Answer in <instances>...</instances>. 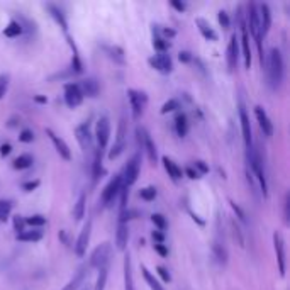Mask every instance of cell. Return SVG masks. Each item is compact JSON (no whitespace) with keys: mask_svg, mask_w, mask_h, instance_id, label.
Segmentation results:
<instances>
[{"mask_svg":"<svg viewBox=\"0 0 290 290\" xmlns=\"http://www.w3.org/2000/svg\"><path fill=\"white\" fill-rule=\"evenodd\" d=\"M139 168H141V155L136 153V155L127 161L126 168H124V173L121 175V177H123L124 187L129 188L131 185L136 184V180H138V177H139Z\"/></svg>","mask_w":290,"mask_h":290,"instance_id":"obj_5","label":"cell"},{"mask_svg":"<svg viewBox=\"0 0 290 290\" xmlns=\"http://www.w3.org/2000/svg\"><path fill=\"white\" fill-rule=\"evenodd\" d=\"M95 138H97V145H99V149L102 151L104 148L107 146L110 138V121L107 116L100 117L97 121V126H95Z\"/></svg>","mask_w":290,"mask_h":290,"instance_id":"obj_7","label":"cell"},{"mask_svg":"<svg viewBox=\"0 0 290 290\" xmlns=\"http://www.w3.org/2000/svg\"><path fill=\"white\" fill-rule=\"evenodd\" d=\"M195 168L199 170V171H197L199 175H204V173H207V171H209V166H207V165L204 163V161H200V160L195 161Z\"/></svg>","mask_w":290,"mask_h":290,"instance_id":"obj_50","label":"cell"},{"mask_svg":"<svg viewBox=\"0 0 290 290\" xmlns=\"http://www.w3.org/2000/svg\"><path fill=\"white\" fill-rule=\"evenodd\" d=\"M110 251H112V248H110L109 243H102L100 246H97L90 256V267L99 268V270L104 267H107L109 258H110Z\"/></svg>","mask_w":290,"mask_h":290,"instance_id":"obj_6","label":"cell"},{"mask_svg":"<svg viewBox=\"0 0 290 290\" xmlns=\"http://www.w3.org/2000/svg\"><path fill=\"white\" fill-rule=\"evenodd\" d=\"M228 68L229 71H234L238 68V58H239V46H238V38L236 34L231 36V41L228 44Z\"/></svg>","mask_w":290,"mask_h":290,"instance_id":"obj_17","label":"cell"},{"mask_svg":"<svg viewBox=\"0 0 290 290\" xmlns=\"http://www.w3.org/2000/svg\"><path fill=\"white\" fill-rule=\"evenodd\" d=\"M42 238V231L39 229H32V231H22L21 234H17L19 241H27V243H36Z\"/></svg>","mask_w":290,"mask_h":290,"instance_id":"obj_30","label":"cell"},{"mask_svg":"<svg viewBox=\"0 0 290 290\" xmlns=\"http://www.w3.org/2000/svg\"><path fill=\"white\" fill-rule=\"evenodd\" d=\"M124 287L126 290H134V280H132V268H131V256H124Z\"/></svg>","mask_w":290,"mask_h":290,"instance_id":"obj_25","label":"cell"},{"mask_svg":"<svg viewBox=\"0 0 290 290\" xmlns=\"http://www.w3.org/2000/svg\"><path fill=\"white\" fill-rule=\"evenodd\" d=\"M75 134H77V139H78V143H80L82 148H83V149H90L92 148L90 124H88V123L80 124V126L77 127V131H75Z\"/></svg>","mask_w":290,"mask_h":290,"instance_id":"obj_19","label":"cell"},{"mask_svg":"<svg viewBox=\"0 0 290 290\" xmlns=\"http://www.w3.org/2000/svg\"><path fill=\"white\" fill-rule=\"evenodd\" d=\"M105 282H107V267H104L99 270V277H97L94 290H104L105 289Z\"/></svg>","mask_w":290,"mask_h":290,"instance_id":"obj_38","label":"cell"},{"mask_svg":"<svg viewBox=\"0 0 290 290\" xmlns=\"http://www.w3.org/2000/svg\"><path fill=\"white\" fill-rule=\"evenodd\" d=\"M217 19H219L221 26H223L224 29H228V27H229V24H231V21H229L228 12H224V10H221V12L217 14Z\"/></svg>","mask_w":290,"mask_h":290,"instance_id":"obj_46","label":"cell"},{"mask_svg":"<svg viewBox=\"0 0 290 290\" xmlns=\"http://www.w3.org/2000/svg\"><path fill=\"white\" fill-rule=\"evenodd\" d=\"M24 32V27L22 24L19 22V21H10L9 26L5 27V31H3V36H7V38H19L21 34Z\"/></svg>","mask_w":290,"mask_h":290,"instance_id":"obj_28","label":"cell"},{"mask_svg":"<svg viewBox=\"0 0 290 290\" xmlns=\"http://www.w3.org/2000/svg\"><path fill=\"white\" fill-rule=\"evenodd\" d=\"M44 223H46V219L42 216H31L26 219V224H29V226H44Z\"/></svg>","mask_w":290,"mask_h":290,"instance_id":"obj_44","label":"cell"},{"mask_svg":"<svg viewBox=\"0 0 290 290\" xmlns=\"http://www.w3.org/2000/svg\"><path fill=\"white\" fill-rule=\"evenodd\" d=\"M267 71H268V83L273 90H278L284 82V58H282L280 49L271 48L267 62Z\"/></svg>","mask_w":290,"mask_h":290,"instance_id":"obj_1","label":"cell"},{"mask_svg":"<svg viewBox=\"0 0 290 290\" xmlns=\"http://www.w3.org/2000/svg\"><path fill=\"white\" fill-rule=\"evenodd\" d=\"M273 245H275V253H277V261H278V271L284 277L285 275V245H284V238H282L280 232H275L273 234Z\"/></svg>","mask_w":290,"mask_h":290,"instance_id":"obj_16","label":"cell"},{"mask_svg":"<svg viewBox=\"0 0 290 290\" xmlns=\"http://www.w3.org/2000/svg\"><path fill=\"white\" fill-rule=\"evenodd\" d=\"M284 216H285V223H289L290 221V193L285 195V200H284Z\"/></svg>","mask_w":290,"mask_h":290,"instance_id":"obj_47","label":"cell"},{"mask_svg":"<svg viewBox=\"0 0 290 290\" xmlns=\"http://www.w3.org/2000/svg\"><path fill=\"white\" fill-rule=\"evenodd\" d=\"M255 116H256V121H258V124H260L261 131H263V134L267 136V138H271V136H273V124H271L270 117L265 112L263 107H260V105L255 107Z\"/></svg>","mask_w":290,"mask_h":290,"instance_id":"obj_14","label":"cell"},{"mask_svg":"<svg viewBox=\"0 0 290 290\" xmlns=\"http://www.w3.org/2000/svg\"><path fill=\"white\" fill-rule=\"evenodd\" d=\"M185 173H187V177H188V178H192V180H195V178H199V177H200V175L197 173V170H193L192 166H188L187 170H185Z\"/></svg>","mask_w":290,"mask_h":290,"instance_id":"obj_55","label":"cell"},{"mask_svg":"<svg viewBox=\"0 0 290 290\" xmlns=\"http://www.w3.org/2000/svg\"><path fill=\"white\" fill-rule=\"evenodd\" d=\"M32 161L34 160H32L31 155H21L14 160V168H16V170H26V168H29L32 165Z\"/></svg>","mask_w":290,"mask_h":290,"instance_id":"obj_32","label":"cell"},{"mask_svg":"<svg viewBox=\"0 0 290 290\" xmlns=\"http://www.w3.org/2000/svg\"><path fill=\"white\" fill-rule=\"evenodd\" d=\"M9 82H10L9 73H2V75H0V99H2V97L7 94V88H9Z\"/></svg>","mask_w":290,"mask_h":290,"instance_id":"obj_42","label":"cell"},{"mask_svg":"<svg viewBox=\"0 0 290 290\" xmlns=\"http://www.w3.org/2000/svg\"><path fill=\"white\" fill-rule=\"evenodd\" d=\"M161 32H163L165 36H168V38H173L175 36V31H171V29H161Z\"/></svg>","mask_w":290,"mask_h":290,"instance_id":"obj_58","label":"cell"},{"mask_svg":"<svg viewBox=\"0 0 290 290\" xmlns=\"http://www.w3.org/2000/svg\"><path fill=\"white\" fill-rule=\"evenodd\" d=\"M171 7H175V9L178 10V12H184L185 9H187V5H185L184 2H177V0H171Z\"/></svg>","mask_w":290,"mask_h":290,"instance_id":"obj_54","label":"cell"},{"mask_svg":"<svg viewBox=\"0 0 290 290\" xmlns=\"http://www.w3.org/2000/svg\"><path fill=\"white\" fill-rule=\"evenodd\" d=\"M163 163H165V170L168 171V177H171V180L173 182H178L182 178V168L178 166L177 163H175L173 160H170L168 156H165L163 158Z\"/></svg>","mask_w":290,"mask_h":290,"instance_id":"obj_23","label":"cell"},{"mask_svg":"<svg viewBox=\"0 0 290 290\" xmlns=\"http://www.w3.org/2000/svg\"><path fill=\"white\" fill-rule=\"evenodd\" d=\"M36 100H38V102H46L44 97H36Z\"/></svg>","mask_w":290,"mask_h":290,"instance_id":"obj_59","label":"cell"},{"mask_svg":"<svg viewBox=\"0 0 290 290\" xmlns=\"http://www.w3.org/2000/svg\"><path fill=\"white\" fill-rule=\"evenodd\" d=\"M104 49H105V51L109 53V56L114 60V62L124 63V51L119 48V46H105Z\"/></svg>","mask_w":290,"mask_h":290,"instance_id":"obj_34","label":"cell"},{"mask_svg":"<svg viewBox=\"0 0 290 290\" xmlns=\"http://www.w3.org/2000/svg\"><path fill=\"white\" fill-rule=\"evenodd\" d=\"M24 224H26V221H24L21 216H16V217H14V228H16L17 234H21V232L24 231Z\"/></svg>","mask_w":290,"mask_h":290,"instance_id":"obj_48","label":"cell"},{"mask_svg":"<svg viewBox=\"0 0 290 290\" xmlns=\"http://www.w3.org/2000/svg\"><path fill=\"white\" fill-rule=\"evenodd\" d=\"M64 102L68 107L75 109L83 102V94L80 90V85L78 83H66L64 85Z\"/></svg>","mask_w":290,"mask_h":290,"instance_id":"obj_9","label":"cell"},{"mask_svg":"<svg viewBox=\"0 0 290 290\" xmlns=\"http://www.w3.org/2000/svg\"><path fill=\"white\" fill-rule=\"evenodd\" d=\"M136 138H138L139 149H145V153L148 155V160L151 161V165H156V148H155V143H153L151 136H149V132L143 126H139L136 129Z\"/></svg>","mask_w":290,"mask_h":290,"instance_id":"obj_3","label":"cell"},{"mask_svg":"<svg viewBox=\"0 0 290 290\" xmlns=\"http://www.w3.org/2000/svg\"><path fill=\"white\" fill-rule=\"evenodd\" d=\"M258 16H260V38L263 39L268 34L271 26V10L267 3L258 5Z\"/></svg>","mask_w":290,"mask_h":290,"instance_id":"obj_12","label":"cell"},{"mask_svg":"<svg viewBox=\"0 0 290 290\" xmlns=\"http://www.w3.org/2000/svg\"><path fill=\"white\" fill-rule=\"evenodd\" d=\"M197 26H199L200 34H202L206 39H209V41H217V34H216V31H214L212 27H210L209 24H207L204 19H197Z\"/></svg>","mask_w":290,"mask_h":290,"instance_id":"obj_27","label":"cell"},{"mask_svg":"<svg viewBox=\"0 0 290 290\" xmlns=\"http://www.w3.org/2000/svg\"><path fill=\"white\" fill-rule=\"evenodd\" d=\"M48 9H49V12H51V16L55 17L56 22L60 24V27L64 31V34H68V24H66V19H64L62 10H60L58 7H55V5H48Z\"/></svg>","mask_w":290,"mask_h":290,"instance_id":"obj_31","label":"cell"},{"mask_svg":"<svg viewBox=\"0 0 290 290\" xmlns=\"http://www.w3.org/2000/svg\"><path fill=\"white\" fill-rule=\"evenodd\" d=\"M153 46H155V49H158L160 53H165L168 48H170V42H168L166 39L158 38V36H156V38L153 39Z\"/></svg>","mask_w":290,"mask_h":290,"instance_id":"obj_40","label":"cell"},{"mask_svg":"<svg viewBox=\"0 0 290 290\" xmlns=\"http://www.w3.org/2000/svg\"><path fill=\"white\" fill-rule=\"evenodd\" d=\"M10 151H12V146H10L9 143H5V145H2V148H0V155H2V156H7Z\"/></svg>","mask_w":290,"mask_h":290,"instance_id":"obj_56","label":"cell"},{"mask_svg":"<svg viewBox=\"0 0 290 290\" xmlns=\"http://www.w3.org/2000/svg\"><path fill=\"white\" fill-rule=\"evenodd\" d=\"M104 173L102 170V151L97 149L95 156H94V180H99V177Z\"/></svg>","mask_w":290,"mask_h":290,"instance_id":"obj_37","label":"cell"},{"mask_svg":"<svg viewBox=\"0 0 290 290\" xmlns=\"http://www.w3.org/2000/svg\"><path fill=\"white\" fill-rule=\"evenodd\" d=\"M178 60H180L182 63H190L192 62V55L188 51H180V53H178Z\"/></svg>","mask_w":290,"mask_h":290,"instance_id":"obj_52","label":"cell"},{"mask_svg":"<svg viewBox=\"0 0 290 290\" xmlns=\"http://www.w3.org/2000/svg\"><path fill=\"white\" fill-rule=\"evenodd\" d=\"M180 109V102L177 99H170L166 104H163L161 107V114H168V112H173V110Z\"/></svg>","mask_w":290,"mask_h":290,"instance_id":"obj_39","label":"cell"},{"mask_svg":"<svg viewBox=\"0 0 290 290\" xmlns=\"http://www.w3.org/2000/svg\"><path fill=\"white\" fill-rule=\"evenodd\" d=\"M153 239H155V245H163V239H165L163 232H160V231H153Z\"/></svg>","mask_w":290,"mask_h":290,"instance_id":"obj_53","label":"cell"},{"mask_svg":"<svg viewBox=\"0 0 290 290\" xmlns=\"http://www.w3.org/2000/svg\"><path fill=\"white\" fill-rule=\"evenodd\" d=\"M78 85H80V90H82V94H83V97L85 95H88V97L99 95V83H97L95 78H85V80Z\"/></svg>","mask_w":290,"mask_h":290,"instance_id":"obj_22","label":"cell"},{"mask_svg":"<svg viewBox=\"0 0 290 290\" xmlns=\"http://www.w3.org/2000/svg\"><path fill=\"white\" fill-rule=\"evenodd\" d=\"M139 195H141L143 200H153L156 197V188L155 187H145L141 188V192H139Z\"/></svg>","mask_w":290,"mask_h":290,"instance_id":"obj_41","label":"cell"},{"mask_svg":"<svg viewBox=\"0 0 290 290\" xmlns=\"http://www.w3.org/2000/svg\"><path fill=\"white\" fill-rule=\"evenodd\" d=\"M127 99L131 104V112H132V119H139L143 116L146 109V104H148V95L145 92L134 90V88H129L127 90Z\"/></svg>","mask_w":290,"mask_h":290,"instance_id":"obj_4","label":"cell"},{"mask_svg":"<svg viewBox=\"0 0 290 290\" xmlns=\"http://www.w3.org/2000/svg\"><path fill=\"white\" fill-rule=\"evenodd\" d=\"M175 127H177V134L178 136H187L188 132V121H187V116H185L184 112H178L177 117H175Z\"/></svg>","mask_w":290,"mask_h":290,"instance_id":"obj_26","label":"cell"},{"mask_svg":"<svg viewBox=\"0 0 290 290\" xmlns=\"http://www.w3.org/2000/svg\"><path fill=\"white\" fill-rule=\"evenodd\" d=\"M46 134L49 136V139H51V143L55 145V148H56V151H58V155L62 156L63 160H71V151H70V148H68V145L63 141L62 138H60L58 134H55V131L53 129H46Z\"/></svg>","mask_w":290,"mask_h":290,"instance_id":"obj_13","label":"cell"},{"mask_svg":"<svg viewBox=\"0 0 290 290\" xmlns=\"http://www.w3.org/2000/svg\"><path fill=\"white\" fill-rule=\"evenodd\" d=\"M39 187V180H34V182H26V184L22 185V188L26 192H32L34 188H38Z\"/></svg>","mask_w":290,"mask_h":290,"instance_id":"obj_51","label":"cell"},{"mask_svg":"<svg viewBox=\"0 0 290 290\" xmlns=\"http://www.w3.org/2000/svg\"><path fill=\"white\" fill-rule=\"evenodd\" d=\"M155 249L160 253L161 256H166L168 255V249L165 248V245H155Z\"/></svg>","mask_w":290,"mask_h":290,"instance_id":"obj_57","label":"cell"},{"mask_svg":"<svg viewBox=\"0 0 290 290\" xmlns=\"http://www.w3.org/2000/svg\"><path fill=\"white\" fill-rule=\"evenodd\" d=\"M121 188H123V177L121 175H116L112 180L107 184V187L104 188L102 192V206H110V202H114L117 195H119Z\"/></svg>","mask_w":290,"mask_h":290,"instance_id":"obj_8","label":"cell"},{"mask_svg":"<svg viewBox=\"0 0 290 290\" xmlns=\"http://www.w3.org/2000/svg\"><path fill=\"white\" fill-rule=\"evenodd\" d=\"M19 139L22 143H32V141H34V132H32L31 129H24V131L21 132Z\"/></svg>","mask_w":290,"mask_h":290,"instance_id":"obj_45","label":"cell"},{"mask_svg":"<svg viewBox=\"0 0 290 290\" xmlns=\"http://www.w3.org/2000/svg\"><path fill=\"white\" fill-rule=\"evenodd\" d=\"M141 270H143V277H145L146 284L149 285V289H151V290H165V289H163V285H160V282L156 280V278L153 277L151 273H149V271H148V268H145V267H143Z\"/></svg>","mask_w":290,"mask_h":290,"instance_id":"obj_33","label":"cell"},{"mask_svg":"<svg viewBox=\"0 0 290 290\" xmlns=\"http://www.w3.org/2000/svg\"><path fill=\"white\" fill-rule=\"evenodd\" d=\"M241 44H243V58H245V66H251V48H249V34L246 22L241 21Z\"/></svg>","mask_w":290,"mask_h":290,"instance_id":"obj_20","label":"cell"},{"mask_svg":"<svg viewBox=\"0 0 290 290\" xmlns=\"http://www.w3.org/2000/svg\"><path fill=\"white\" fill-rule=\"evenodd\" d=\"M239 121H241V129H243V139H245L246 149L253 146V132H251V124H249V116L246 112L245 105H239Z\"/></svg>","mask_w":290,"mask_h":290,"instance_id":"obj_10","label":"cell"},{"mask_svg":"<svg viewBox=\"0 0 290 290\" xmlns=\"http://www.w3.org/2000/svg\"><path fill=\"white\" fill-rule=\"evenodd\" d=\"M85 193H82L80 195V199L77 200V204H75V209H73V216H75V219L77 221H80L82 217L85 216Z\"/></svg>","mask_w":290,"mask_h":290,"instance_id":"obj_35","label":"cell"},{"mask_svg":"<svg viewBox=\"0 0 290 290\" xmlns=\"http://www.w3.org/2000/svg\"><path fill=\"white\" fill-rule=\"evenodd\" d=\"M85 277H87V267H82L80 270H78L77 273L73 275V278H71V280L68 282L66 285H64L63 290H77L82 284H83Z\"/></svg>","mask_w":290,"mask_h":290,"instance_id":"obj_24","label":"cell"},{"mask_svg":"<svg viewBox=\"0 0 290 290\" xmlns=\"http://www.w3.org/2000/svg\"><path fill=\"white\" fill-rule=\"evenodd\" d=\"M10 212H12L10 200H0V223H5L10 217Z\"/></svg>","mask_w":290,"mask_h":290,"instance_id":"obj_36","label":"cell"},{"mask_svg":"<svg viewBox=\"0 0 290 290\" xmlns=\"http://www.w3.org/2000/svg\"><path fill=\"white\" fill-rule=\"evenodd\" d=\"M248 160H249V165H251V170H253V173H255L258 184H260V187H261V192L267 197L268 184H267V173H265V165H263V160H261L260 151H258V148L255 145H253L251 148H248Z\"/></svg>","mask_w":290,"mask_h":290,"instance_id":"obj_2","label":"cell"},{"mask_svg":"<svg viewBox=\"0 0 290 290\" xmlns=\"http://www.w3.org/2000/svg\"><path fill=\"white\" fill-rule=\"evenodd\" d=\"M148 63L151 64L155 70L161 71V73H170L171 68H173V64H171V58L168 55H165V53H161V55H158V56H153V58H149Z\"/></svg>","mask_w":290,"mask_h":290,"instance_id":"obj_18","label":"cell"},{"mask_svg":"<svg viewBox=\"0 0 290 290\" xmlns=\"http://www.w3.org/2000/svg\"><path fill=\"white\" fill-rule=\"evenodd\" d=\"M124 136H126V121H124V117H123L119 123V131H117V141H116V145H114L112 151L109 153V160H116L117 156L124 151V148H126Z\"/></svg>","mask_w":290,"mask_h":290,"instance_id":"obj_15","label":"cell"},{"mask_svg":"<svg viewBox=\"0 0 290 290\" xmlns=\"http://www.w3.org/2000/svg\"><path fill=\"white\" fill-rule=\"evenodd\" d=\"M127 241H129V226H127V223H121V221H117V232H116L117 249L124 251Z\"/></svg>","mask_w":290,"mask_h":290,"instance_id":"obj_21","label":"cell"},{"mask_svg":"<svg viewBox=\"0 0 290 290\" xmlns=\"http://www.w3.org/2000/svg\"><path fill=\"white\" fill-rule=\"evenodd\" d=\"M156 271H158V275L161 277V280H163V282H166V284H168V282L171 280V275L168 273V270L165 267H158V268H156Z\"/></svg>","mask_w":290,"mask_h":290,"instance_id":"obj_49","label":"cell"},{"mask_svg":"<svg viewBox=\"0 0 290 290\" xmlns=\"http://www.w3.org/2000/svg\"><path fill=\"white\" fill-rule=\"evenodd\" d=\"M83 290H85V289H83Z\"/></svg>","mask_w":290,"mask_h":290,"instance_id":"obj_60","label":"cell"},{"mask_svg":"<svg viewBox=\"0 0 290 290\" xmlns=\"http://www.w3.org/2000/svg\"><path fill=\"white\" fill-rule=\"evenodd\" d=\"M151 221L155 223V226L160 229V231H163V229L166 228V219H165V217L161 216V214H153V216H151Z\"/></svg>","mask_w":290,"mask_h":290,"instance_id":"obj_43","label":"cell"},{"mask_svg":"<svg viewBox=\"0 0 290 290\" xmlns=\"http://www.w3.org/2000/svg\"><path fill=\"white\" fill-rule=\"evenodd\" d=\"M90 234H92V219H87V224L83 226L80 236L77 239V245H75V253L78 256H83L85 251H87L88 241H90Z\"/></svg>","mask_w":290,"mask_h":290,"instance_id":"obj_11","label":"cell"},{"mask_svg":"<svg viewBox=\"0 0 290 290\" xmlns=\"http://www.w3.org/2000/svg\"><path fill=\"white\" fill-rule=\"evenodd\" d=\"M212 253H214V258H216V260L219 261L221 265L228 263V249H226V246L223 245V243H219V241L214 243Z\"/></svg>","mask_w":290,"mask_h":290,"instance_id":"obj_29","label":"cell"}]
</instances>
